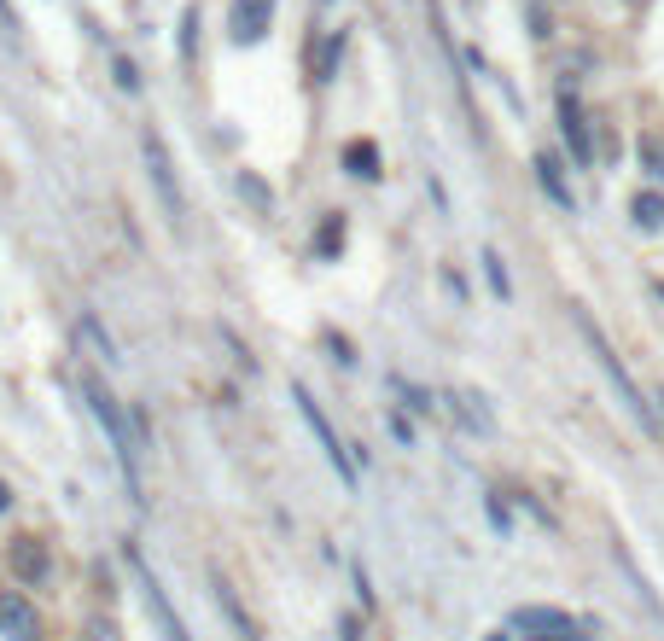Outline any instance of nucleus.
Returning a JSON list of instances; mask_svg holds the SVG:
<instances>
[{
	"label": "nucleus",
	"mask_w": 664,
	"mask_h": 641,
	"mask_svg": "<svg viewBox=\"0 0 664 641\" xmlns=\"http://www.w3.org/2000/svg\"><path fill=\"white\" fill-rule=\"evenodd\" d=\"M338 53H344V30H332L327 53H321V82H332V70H338Z\"/></svg>",
	"instance_id": "20"
},
{
	"label": "nucleus",
	"mask_w": 664,
	"mask_h": 641,
	"mask_svg": "<svg viewBox=\"0 0 664 641\" xmlns=\"http://www.w3.org/2000/svg\"><path fill=\"white\" fill-rule=\"evenodd\" d=\"M536 181H542V193L560 204V210H577V199H571V187H565L560 158H554V152H536Z\"/></svg>",
	"instance_id": "13"
},
{
	"label": "nucleus",
	"mask_w": 664,
	"mask_h": 641,
	"mask_svg": "<svg viewBox=\"0 0 664 641\" xmlns=\"http://www.w3.org/2000/svg\"><path fill=\"white\" fill-rule=\"evenodd\" d=\"M571 321H577V333L589 338V350H595L600 373L612 379V391H618V403H624V414H630V420L641 426V432H647V438H664V426H659V414H653V403H647V391H641V385L630 379V368H624V362L612 356V344H606V333H600V327L589 321V315H583V309H577Z\"/></svg>",
	"instance_id": "2"
},
{
	"label": "nucleus",
	"mask_w": 664,
	"mask_h": 641,
	"mask_svg": "<svg viewBox=\"0 0 664 641\" xmlns=\"http://www.w3.org/2000/svg\"><path fill=\"white\" fill-rule=\"evenodd\" d=\"M443 408H449V420H461L466 432H478V438H490V432H496V414L484 408V397H478V391H449V397H443Z\"/></svg>",
	"instance_id": "10"
},
{
	"label": "nucleus",
	"mask_w": 664,
	"mask_h": 641,
	"mask_svg": "<svg viewBox=\"0 0 664 641\" xmlns=\"http://www.w3.org/2000/svg\"><path fill=\"white\" fill-rule=\"evenodd\" d=\"M560 135H565V146H571V158H577V164H595V140H589L583 105H577V94H571V88L560 94Z\"/></svg>",
	"instance_id": "9"
},
{
	"label": "nucleus",
	"mask_w": 664,
	"mask_h": 641,
	"mask_svg": "<svg viewBox=\"0 0 664 641\" xmlns=\"http://www.w3.org/2000/svg\"><path fill=\"white\" fill-rule=\"evenodd\" d=\"M12 572L24 577V583H41V577L53 572V560H47V548L35 537H18L12 542Z\"/></svg>",
	"instance_id": "12"
},
{
	"label": "nucleus",
	"mask_w": 664,
	"mask_h": 641,
	"mask_svg": "<svg viewBox=\"0 0 664 641\" xmlns=\"http://www.w3.org/2000/svg\"><path fill=\"white\" fill-rule=\"evenodd\" d=\"M344 169L362 175V181H379V146H373V140H350V146H344Z\"/></svg>",
	"instance_id": "14"
},
{
	"label": "nucleus",
	"mask_w": 664,
	"mask_h": 641,
	"mask_svg": "<svg viewBox=\"0 0 664 641\" xmlns=\"http://www.w3.org/2000/svg\"><path fill=\"white\" fill-rule=\"evenodd\" d=\"M472 6H478V0H472Z\"/></svg>",
	"instance_id": "27"
},
{
	"label": "nucleus",
	"mask_w": 664,
	"mask_h": 641,
	"mask_svg": "<svg viewBox=\"0 0 664 641\" xmlns=\"http://www.w3.org/2000/svg\"><path fill=\"white\" fill-rule=\"evenodd\" d=\"M239 193H245V199L257 204L263 216H274V193H268V187L257 181V175H251V169H239Z\"/></svg>",
	"instance_id": "18"
},
{
	"label": "nucleus",
	"mask_w": 664,
	"mask_h": 641,
	"mask_svg": "<svg viewBox=\"0 0 664 641\" xmlns=\"http://www.w3.org/2000/svg\"><path fill=\"white\" fill-rule=\"evenodd\" d=\"M82 397H88V408H94V420L105 426V438H111V455H117V467H123V478H129V496L146 507V496H140V449H134V438H129V414H123V403H117V391H111L94 368H82Z\"/></svg>",
	"instance_id": "1"
},
{
	"label": "nucleus",
	"mask_w": 664,
	"mask_h": 641,
	"mask_svg": "<svg viewBox=\"0 0 664 641\" xmlns=\"http://www.w3.org/2000/svg\"><path fill=\"white\" fill-rule=\"evenodd\" d=\"M210 589H216V607L228 612L233 636H239V641H257V624H251V612H245V601H239V589H233L222 572H210Z\"/></svg>",
	"instance_id": "11"
},
{
	"label": "nucleus",
	"mask_w": 664,
	"mask_h": 641,
	"mask_svg": "<svg viewBox=\"0 0 664 641\" xmlns=\"http://www.w3.org/2000/svg\"><path fill=\"white\" fill-rule=\"evenodd\" d=\"M274 12H280V0H233L228 6V41L233 47H257V41L274 30Z\"/></svg>",
	"instance_id": "5"
},
{
	"label": "nucleus",
	"mask_w": 664,
	"mask_h": 641,
	"mask_svg": "<svg viewBox=\"0 0 664 641\" xmlns=\"http://www.w3.org/2000/svg\"><path fill=\"white\" fill-rule=\"evenodd\" d=\"M391 432H397L402 443H414V426H408V414H391Z\"/></svg>",
	"instance_id": "25"
},
{
	"label": "nucleus",
	"mask_w": 664,
	"mask_h": 641,
	"mask_svg": "<svg viewBox=\"0 0 664 641\" xmlns=\"http://www.w3.org/2000/svg\"><path fill=\"white\" fill-rule=\"evenodd\" d=\"M6 507H12V490H6V484H0V513H6Z\"/></svg>",
	"instance_id": "26"
},
{
	"label": "nucleus",
	"mask_w": 664,
	"mask_h": 641,
	"mask_svg": "<svg viewBox=\"0 0 664 641\" xmlns=\"http://www.w3.org/2000/svg\"><path fill=\"white\" fill-rule=\"evenodd\" d=\"M513 630H531V636H548V641H577V618L560 607H519L513 612Z\"/></svg>",
	"instance_id": "6"
},
{
	"label": "nucleus",
	"mask_w": 664,
	"mask_h": 641,
	"mask_svg": "<svg viewBox=\"0 0 664 641\" xmlns=\"http://www.w3.org/2000/svg\"><path fill=\"white\" fill-rule=\"evenodd\" d=\"M0 636L6 641H41V618L18 589H0Z\"/></svg>",
	"instance_id": "7"
},
{
	"label": "nucleus",
	"mask_w": 664,
	"mask_h": 641,
	"mask_svg": "<svg viewBox=\"0 0 664 641\" xmlns=\"http://www.w3.org/2000/svg\"><path fill=\"white\" fill-rule=\"evenodd\" d=\"M0 30H6V35L24 30V24H18V6H12V0H0Z\"/></svg>",
	"instance_id": "24"
},
{
	"label": "nucleus",
	"mask_w": 664,
	"mask_h": 641,
	"mask_svg": "<svg viewBox=\"0 0 664 641\" xmlns=\"http://www.w3.org/2000/svg\"><path fill=\"white\" fill-rule=\"evenodd\" d=\"M292 403H298V414H303V426H309V432H315V443H321V455H327L332 461V473L344 478V484H356V455H350V449H344V438H338V426H332L327 420V408L315 403V397H309V385H292Z\"/></svg>",
	"instance_id": "4"
},
{
	"label": "nucleus",
	"mask_w": 664,
	"mask_h": 641,
	"mask_svg": "<svg viewBox=\"0 0 664 641\" xmlns=\"http://www.w3.org/2000/svg\"><path fill=\"white\" fill-rule=\"evenodd\" d=\"M338 239H344V222L327 216V228H321V257H338Z\"/></svg>",
	"instance_id": "21"
},
{
	"label": "nucleus",
	"mask_w": 664,
	"mask_h": 641,
	"mask_svg": "<svg viewBox=\"0 0 664 641\" xmlns=\"http://www.w3.org/2000/svg\"><path fill=\"white\" fill-rule=\"evenodd\" d=\"M129 566H134V577H140V589H146V607H152V618H158V624H164V636H169V641H193V636H187V624H181V618H175V612H169L164 589H158V577L146 572V560H140V554H134V548H129Z\"/></svg>",
	"instance_id": "8"
},
{
	"label": "nucleus",
	"mask_w": 664,
	"mask_h": 641,
	"mask_svg": "<svg viewBox=\"0 0 664 641\" xmlns=\"http://www.w3.org/2000/svg\"><path fill=\"white\" fill-rule=\"evenodd\" d=\"M117 88H129V94L140 88V70H134L129 59H117Z\"/></svg>",
	"instance_id": "23"
},
{
	"label": "nucleus",
	"mask_w": 664,
	"mask_h": 641,
	"mask_svg": "<svg viewBox=\"0 0 664 641\" xmlns=\"http://www.w3.org/2000/svg\"><path fill=\"white\" fill-rule=\"evenodd\" d=\"M82 338L94 344V356H100L105 368H117V362H123V356H117V344L105 338V327H100V321H94V315H82Z\"/></svg>",
	"instance_id": "16"
},
{
	"label": "nucleus",
	"mask_w": 664,
	"mask_h": 641,
	"mask_svg": "<svg viewBox=\"0 0 664 641\" xmlns=\"http://www.w3.org/2000/svg\"><path fill=\"white\" fill-rule=\"evenodd\" d=\"M484 274H490L496 298H507V292H513V280H507V263H501V251H484Z\"/></svg>",
	"instance_id": "19"
},
{
	"label": "nucleus",
	"mask_w": 664,
	"mask_h": 641,
	"mask_svg": "<svg viewBox=\"0 0 664 641\" xmlns=\"http://www.w3.org/2000/svg\"><path fill=\"white\" fill-rule=\"evenodd\" d=\"M181 59H187V65L199 59V0L181 12Z\"/></svg>",
	"instance_id": "17"
},
{
	"label": "nucleus",
	"mask_w": 664,
	"mask_h": 641,
	"mask_svg": "<svg viewBox=\"0 0 664 641\" xmlns=\"http://www.w3.org/2000/svg\"><path fill=\"white\" fill-rule=\"evenodd\" d=\"M641 164H647V175H664V146L659 140H641Z\"/></svg>",
	"instance_id": "22"
},
{
	"label": "nucleus",
	"mask_w": 664,
	"mask_h": 641,
	"mask_svg": "<svg viewBox=\"0 0 664 641\" xmlns=\"http://www.w3.org/2000/svg\"><path fill=\"white\" fill-rule=\"evenodd\" d=\"M630 216H635V228H641V234H659V228H664V193H635Z\"/></svg>",
	"instance_id": "15"
},
{
	"label": "nucleus",
	"mask_w": 664,
	"mask_h": 641,
	"mask_svg": "<svg viewBox=\"0 0 664 641\" xmlns=\"http://www.w3.org/2000/svg\"><path fill=\"white\" fill-rule=\"evenodd\" d=\"M140 158H146V181H152V193L164 204L169 228H187V199H181V181H175V164H169L158 129H140Z\"/></svg>",
	"instance_id": "3"
}]
</instances>
